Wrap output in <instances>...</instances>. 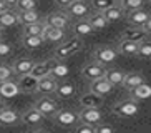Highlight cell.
Listing matches in <instances>:
<instances>
[{"instance_id":"obj_15","label":"cell","mask_w":151,"mask_h":133,"mask_svg":"<svg viewBox=\"0 0 151 133\" xmlns=\"http://www.w3.org/2000/svg\"><path fill=\"white\" fill-rule=\"evenodd\" d=\"M18 90L22 93H33L37 92V85H38V80L35 78L33 75H30V73H27V75H22V77H18Z\"/></svg>"},{"instance_id":"obj_38","label":"cell","mask_w":151,"mask_h":133,"mask_svg":"<svg viewBox=\"0 0 151 133\" xmlns=\"http://www.w3.org/2000/svg\"><path fill=\"white\" fill-rule=\"evenodd\" d=\"M38 7V0H18L15 9L17 12H25V10H37Z\"/></svg>"},{"instance_id":"obj_21","label":"cell","mask_w":151,"mask_h":133,"mask_svg":"<svg viewBox=\"0 0 151 133\" xmlns=\"http://www.w3.org/2000/svg\"><path fill=\"white\" fill-rule=\"evenodd\" d=\"M80 105L83 108H100L103 105V97H100L93 92L85 93V95L80 97Z\"/></svg>"},{"instance_id":"obj_7","label":"cell","mask_w":151,"mask_h":133,"mask_svg":"<svg viewBox=\"0 0 151 133\" xmlns=\"http://www.w3.org/2000/svg\"><path fill=\"white\" fill-rule=\"evenodd\" d=\"M45 25L47 27H55V28H62V30H67L68 27L71 25V18L68 17V13L63 12H53L48 13L45 17Z\"/></svg>"},{"instance_id":"obj_22","label":"cell","mask_w":151,"mask_h":133,"mask_svg":"<svg viewBox=\"0 0 151 133\" xmlns=\"http://www.w3.org/2000/svg\"><path fill=\"white\" fill-rule=\"evenodd\" d=\"M150 97H151V85H148L146 82H143L141 85H138L133 90H129V98H133L136 102L148 100Z\"/></svg>"},{"instance_id":"obj_44","label":"cell","mask_w":151,"mask_h":133,"mask_svg":"<svg viewBox=\"0 0 151 133\" xmlns=\"http://www.w3.org/2000/svg\"><path fill=\"white\" fill-rule=\"evenodd\" d=\"M143 28H145V30L148 32V35L151 37V15H150V18H148V20H146V23L143 25Z\"/></svg>"},{"instance_id":"obj_35","label":"cell","mask_w":151,"mask_h":133,"mask_svg":"<svg viewBox=\"0 0 151 133\" xmlns=\"http://www.w3.org/2000/svg\"><path fill=\"white\" fill-rule=\"evenodd\" d=\"M118 4L116 0H90V7L95 12H105L106 9H110L111 5Z\"/></svg>"},{"instance_id":"obj_42","label":"cell","mask_w":151,"mask_h":133,"mask_svg":"<svg viewBox=\"0 0 151 133\" xmlns=\"http://www.w3.org/2000/svg\"><path fill=\"white\" fill-rule=\"evenodd\" d=\"M95 132H96V133H115V128L101 121L100 125H96V126H95Z\"/></svg>"},{"instance_id":"obj_17","label":"cell","mask_w":151,"mask_h":133,"mask_svg":"<svg viewBox=\"0 0 151 133\" xmlns=\"http://www.w3.org/2000/svg\"><path fill=\"white\" fill-rule=\"evenodd\" d=\"M55 93H57L60 98L67 100V98H71L76 93V87H75V83H71L68 80H60V82H57Z\"/></svg>"},{"instance_id":"obj_48","label":"cell","mask_w":151,"mask_h":133,"mask_svg":"<svg viewBox=\"0 0 151 133\" xmlns=\"http://www.w3.org/2000/svg\"><path fill=\"white\" fill-rule=\"evenodd\" d=\"M0 40H4V28H0Z\"/></svg>"},{"instance_id":"obj_18","label":"cell","mask_w":151,"mask_h":133,"mask_svg":"<svg viewBox=\"0 0 151 133\" xmlns=\"http://www.w3.org/2000/svg\"><path fill=\"white\" fill-rule=\"evenodd\" d=\"M18 93H20V90H18V85L15 83V82H10V80L0 82V98H2V100L15 98Z\"/></svg>"},{"instance_id":"obj_8","label":"cell","mask_w":151,"mask_h":133,"mask_svg":"<svg viewBox=\"0 0 151 133\" xmlns=\"http://www.w3.org/2000/svg\"><path fill=\"white\" fill-rule=\"evenodd\" d=\"M55 121H57V125H60V126H63V128H71V126H75V125L80 123V118H78V113H75V111L71 110H60L55 113Z\"/></svg>"},{"instance_id":"obj_29","label":"cell","mask_w":151,"mask_h":133,"mask_svg":"<svg viewBox=\"0 0 151 133\" xmlns=\"http://www.w3.org/2000/svg\"><path fill=\"white\" fill-rule=\"evenodd\" d=\"M143 82H145V77L141 75V73H136V72H133V73H126L124 75V80H123V87L126 90H133L134 87H138V85H141Z\"/></svg>"},{"instance_id":"obj_50","label":"cell","mask_w":151,"mask_h":133,"mask_svg":"<svg viewBox=\"0 0 151 133\" xmlns=\"http://www.w3.org/2000/svg\"><path fill=\"white\" fill-rule=\"evenodd\" d=\"M116 2H120V0H116Z\"/></svg>"},{"instance_id":"obj_24","label":"cell","mask_w":151,"mask_h":133,"mask_svg":"<svg viewBox=\"0 0 151 133\" xmlns=\"http://www.w3.org/2000/svg\"><path fill=\"white\" fill-rule=\"evenodd\" d=\"M86 20L90 22V25L93 27V30L98 32V30H105L110 23H108L106 17L103 15V12H93L90 13L88 17H86Z\"/></svg>"},{"instance_id":"obj_32","label":"cell","mask_w":151,"mask_h":133,"mask_svg":"<svg viewBox=\"0 0 151 133\" xmlns=\"http://www.w3.org/2000/svg\"><path fill=\"white\" fill-rule=\"evenodd\" d=\"M68 73H70V70L63 63V60H57V63L53 65V68L50 72V77H53L55 80H65L68 77Z\"/></svg>"},{"instance_id":"obj_46","label":"cell","mask_w":151,"mask_h":133,"mask_svg":"<svg viewBox=\"0 0 151 133\" xmlns=\"http://www.w3.org/2000/svg\"><path fill=\"white\" fill-rule=\"evenodd\" d=\"M17 2H18V0H5V4L9 5V9H10V7H15V5H17Z\"/></svg>"},{"instance_id":"obj_9","label":"cell","mask_w":151,"mask_h":133,"mask_svg":"<svg viewBox=\"0 0 151 133\" xmlns=\"http://www.w3.org/2000/svg\"><path fill=\"white\" fill-rule=\"evenodd\" d=\"M78 118H80V123L96 126L103 121V113L100 108H81V111L78 113Z\"/></svg>"},{"instance_id":"obj_1","label":"cell","mask_w":151,"mask_h":133,"mask_svg":"<svg viewBox=\"0 0 151 133\" xmlns=\"http://www.w3.org/2000/svg\"><path fill=\"white\" fill-rule=\"evenodd\" d=\"M83 50V38L80 37H73L71 40L62 42L55 50V58L57 60H67V58L73 57L76 53H80Z\"/></svg>"},{"instance_id":"obj_12","label":"cell","mask_w":151,"mask_h":133,"mask_svg":"<svg viewBox=\"0 0 151 133\" xmlns=\"http://www.w3.org/2000/svg\"><path fill=\"white\" fill-rule=\"evenodd\" d=\"M55 63H57V58H53V60H45V62H38V63H33V68H32L30 75H33L37 80L43 78V77H48Z\"/></svg>"},{"instance_id":"obj_26","label":"cell","mask_w":151,"mask_h":133,"mask_svg":"<svg viewBox=\"0 0 151 133\" xmlns=\"http://www.w3.org/2000/svg\"><path fill=\"white\" fill-rule=\"evenodd\" d=\"M93 27L90 25V22L86 20V18H83V20H78V22L73 25V33H75V37H80V38H85V37H88L93 33Z\"/></svg>"},{"instance_id":"obj_6","label":"cell","mask_w":151,"mask_h":133,"mask_svg":"<svg viewBox=\"0 0 151 133\" xmlns=\"http://www.w3.org/2000/svg\"><path fill=\"white\" fill-rule=\"evenodd\" d=\"M105 73H106V66L101 65V63L98 62H88L85 63L83 66H81V77L86 80H96V78H101V77H105Z\"/></svg>"},{"instance_id":"obj_14","label":"cell","mask_w":151,"mask_h":133,"mask_svg":"<svg viewBox=\"0 0 151 133\" xmlns=\"http://www.w3.org/2000/svg\"><path fill=\"white\" fill-rule=\"evenodd\" d=\"M20 25L18 22V12L12 9H7L5 12L0 13V28H12V27Z\"/></svg>"},{"instance_id":"obj_45","label":"cell","mask_w":151,"mask_h":133,"mask_svg":"<svg viewBox=\"0 0 151 133\" xmlns=\"http://www.w3.org/2000/svg\"><path fill=\"white\" fill-rule=\"evenodd\" d=\"M7 9H9V5L5 4V0H0V13H2V12H5Z\"/></svg>"},{"instance_id":"obj_11","label":"cell","mask_w":151,"mask_h":133,"mask_svg":"<svg viewBox=\"0 0 151 133\" xmlns=\"http://www.w3.org/2000/svg\"><path fill=\"white\" fill-rule=\"evenodd\" d=\"M43 120H45V116L37 110L35 106L25 110L22 115H20V121L25 123V125H28V126H40V125L43 123Z\"/></svg>"},{"instance_id":"obj_3","label":"cell","mask_w":151,"mask_h":133,"mask_svg":"<svg viewBox=\"0 0 151 133\" xmlns=\"http://www.w3.org/2000/svg\"><path fill=\"white\" fill-rule=\"evenodd\" d=\"M118 55H120L118 50H115L113 47H98L93 52V60L98 63H101V65H105V66H108V65L116 62Z\"/></svg>"},{"instance_id":"obj_37","label":"cell","mask_w":151,"mask_h":133,"mask_svg":"<svg viewBox=\"0 0 151 133\" xmlns=\"http://www.w3.org/2000/svg\"><path fill=\"white\" fill-rule=\"evenodd\" d=\"M136 57L145 58V60H151V42L150 40L138 43V55Z\"/></svg>"},{"instance_id":"obj_4","label":"cell","mask_w":151,"mask_h":133,"mask_svg":"<svg viewBox=\"0 0 151 133\" xmlns=\"http://www.w3.org/2000/svg\"><path fill=\"white\" fill-rule=\"evenodd\" d=\"M33 106H35L38 111H40V113L45 116V118H52V116H55V113L60 110L58 103L55 102L53 98H50L48 95H45V97L38 98Z\"/></svg>"},{"instance_id":"obj_16","label":"cell","mask_w":151,"mask_h":133,"mask_svg":"<svg viewBox=\"0 0 151 133\" xmlns=\"http://www.w3.org/2000/svg\"><path fill=\"white\" fill-rule=\"evenodd\" d=\"M111 90H113V85H111L110 82L105 78V77L93 80V82H91V85H90V92L96 93V95H100V97H106Z\"/></svg>"},{"instance_id":"obj_19","label":"cell","mask_w":151,"mask_h":133,"mask_svg":"<svg viewBox=\"0 0 151 133\" xmlns=\"http://www.w3.org/2000/svg\"><path fill=\"white\" fill-rule=\"evenodd\" d=\"M32 68H33V60L32 58H17L14 63H12V70H14L15 75L22 77V75H27L30 73Z\"/></svg>"},{"instance_id":"obj_43","label":"cell","mask_w":151,"mask_h":133,"mask_svg":"<svg viewBox=\"0 0 151 133\" xmlns=\"http://www.w3.org/2000/svg\"><path fill=\"white\" fill-rule=\"evenodd\" d=\"M53 2H55V5H57V7H60V9H67V7L71 4V2H73V0H53Z\"/></svg>"},{"instance_id":"obj_51","label":"cell","mask_w":151,"mask_h":133,"mask_svg":"<svg viewBox=\"0 0 151 133\" xmlns=\"http://www.w3.org/2000/svg\"><path fill=\"white\" fill-rule=\"evenodd\" d=\"M85 2H86V0H85Z\"/></svg>"},{"instance_id":"obj_13","label":"cell","mask_w":151,"mask_h":133,"mask_svg":"<svg viewBox=\"0 0 151 133\" xmlns=\"http://www.w3.org/2000/svg\"><path fill=\"white\" fill-rule=\"evenodd\" d=\"M124 18L128 20L129 25L133 27H143L146 23V20L150 18V13L143 9H138V10H131V12H126Z\"/></svg>"},{"instance_id":"obj_10","label":"cell","mask_w":151,"mask_h":133,"mask_svg":"<svg viewBox=\"0 0 151 133\" xmlns=\"http://www.w3.org/2000/svg\"><path fill=\"white\" fill-rule=\"evenodd\" d=\"M121 40H129V42H134V43H141V42L150 40V35L143 27H128L126 30L121 32Z\"/></svg>"},{"instance_id":"obj_5","label":"cell","mask_w":151,"mask_h":133,"mask_svg":"<svg viewBox=\"0 0 151 133\" xmlns=\"http://www.w3.org/2000/svg\"><path fill=\"white\" fill-rule=\"evenodd\" d=\"M67 13L70 18H76V20H83L90 15V4H86L85 0H73L67 9Z\"/></svg>"},{"instance_id":"obj_2","label":"cell","mask_w":151,"mask_h":133,"mask_svg":"<svg viewBox=\"0 0 151 133\" xmlns=\"http://www.w3.org/2000/svg\"><path fill=\"white\" fill-rule=\"evenodd\" d=\"M138 111H139V105L133 98L121 100V102L115 103L111 106V113L120 116V118H133L134 115H138Z\"/></svg>"},{"instance_id":"obj_31","label":"cell","mask_w":151,"mask_h":133,"mask_svg":"<svg viewBox=\"0 0 151 133\" xmlns=\"http://www.w3.org/2000/svg\"><path fill=\"white\" fill-rule=\"evenodd\" d=\"M18 22L20 25H28V23L42 22V18L37 10H25V12H18Z\"/></svg>"},{"instance_id":"obj_47","label":"cell","mask_w":151,"mask_h":133,"mask_svg":"<svg viewBox=\"0 0 151 133\" xmlns=\"http://www.w3.org/2000/svg\"><path fill=\"white\" fill-rule=\"evenodd\" d=\"M32 133H50V132H48V130H40V128H38V130H33Z\"/></svg>"},{"instance_id":"obj_40","label":"cell","mask_w":151,"mask_h":133,"mask_svg":"<svg viewBox=\"0 0 151 133\" xmlns=\"http://www.w3.org/2000/svg\"><path fill=\"white\" fill-rule=\"evenodd\" d=\"M75 133H96V132H95V126H91V125L78 123L75 128Z\"/></svg>"},{"instance_id":"obj_39","label":"cell","mask_w":151,"mask_h":133,"mask_svg":"<svg viewBox=\"0 0 151 133\" xmlns=\"http://www.w3.org/2000/svg\"><path fill=\"white\" fill-rule=\"evenodd\" d=\"M14 75V70L10 65H0V82H5V80H10V77Z\"/></svg>"},{"instance_id":"obj_41","label":"cell","mask_w":151,"mask_h":133,"mask_svg":"<svg viewBox=\"0 0 151 133\" xmlns=\"http://www.w3.org/2000/svg\"><path fill=\"white\" fill-rule=\"evenodd\" d=\"M12 53V45L5 40H0V57H7Z\"/></svg>"},{"instance_id":"obj_49","label":"cell","mask_w":151,"mask_h":133,"mask_svg":"<svg viewBox=\"0 0 151 133\" xmlns=\"http://www.w3.org/2000/svg\"><path fill=\"white\" fill-rule=\"evenodd\" d=\"M4 106H5V105H4V102H2V98H0V110H2Z\"/></svg>"},{"instance_id":"obj_30","label":"cell","mask_w":151,"mask_h":133,"mask_svg":"<svg viewBox=\"0 0 151 133\" xmlns=\"http://www.w3.org/2000/svg\"><path fill=\"white\" fill-rule=\"evenodd\" d=\"M124 73L123 70H120V68H106V73H105V78L110 82L113 87H118V85L123 83L124 80Z\"/></svg>"},{"instance_id":"obj_27","label":"cell","mask_w":151,"mask_h":133,"mask_svg":"<svg viewBox=\"0 0 151 133\" xmlns=\"http://www.w3.org/2000/svg\"><path fill=\"white\" fill-rule=\"evenodd\" d=\"M116 50H118V53H121L124 57H136L138 55V43L129 42V40H120Z\"/></svg>"},{"instance_id":"obj_36","label":"cell","mask_w":151,"mask_h":133,"mask_svg":"<svg viewBox=\"0 0 151 133\" xmlns=\"http://www.w3.org/2000/svg\"><path fill=\"white\" fill-rule=\"evenodd\" d=\"M118 4H120V7L124 10V12H131V10L143 9L145 0H120Z\"/></svg>"},{"instance_id":"obj_34","label":"cell","mask_w":151,"mask_h":133,"mask_svg":"<svg viewBox=\"0 0 151 133\" xmlns=\"http://www.w3.org/2000/svg\"><path fill=\"white\" fill-rule=\"evenodd\" d=\"M45 30V22H37V23H28L22 25V35H42Z\"/></svg>"},{"instance_id":"obj_20","label":"cell","mask_w":151,"mask_h":133,"mask_svg":"<svg viewBox=\"0 0 151 133\" xmlns=\"http://www.w3.org/2000/svg\"><path fill=\"white\" fill-rule=\"evenodd\" d=\"M20 121V115L14 108H2L0 110V125L2 126H12V125H17Z\"/></svg>"},{"instance_id":"obj_33","label":"cell","mask_w":151,"mask_h":133,"mask_svg":"<svg viewBox=\"0 0 151 133\" xmlns=\"http://www.w3.org/2000/svg\"><path fill=\"white\" fill-rule=\"evenodd\" d=\"M43 37L42 35H22V45L25 48H40L42 45H43Z\"/></svg>"},{"instance_id":"obj_23","label":"cell","mask_w":151,"mask_h":133,"mask_svg":"<svg viewBox=\"0 0 151 133\" xmlns=\"http://www.w3.org/2000/svg\"><path fill=\"white\" fill-rule=\"evenodd\" d=\"M55 88H57V80L50 75L40 78L38 80V85H37V92L43 93V95H52V93H55Z\"/></svg>"},{"instance_id":"obj_25","label":"cell","mask_w":151,"mask_h":133,"mask_svg":"<svg viewBox=\"0 0 151 133\" xmlns=\"http://www.w3.org/2000/svg\"><path fill=\"white\" fill-rule=\"evenodd\" d=\"M103 15L106 17L108 23H115V22H120L121 18H124L126 12H124V10L120 7V4H115V5H111L110 9L105 10V12H103Z\"/></svg>"},{"instance_id":"obj_28","label":"cell","mask_w":151,"mask_h":133,"mask_svg":"<svg viewBox=\"0 0 151 133\" xmlns=\"http://www.w3.org/2000/svg\"><path fill=\"white\" fill-rule=\"evenodd\" d=\"M42 37H43L45 42H62L63 37H65V30L45 25V30H43V33H42Z\"/></svg>"}]
</instances>
